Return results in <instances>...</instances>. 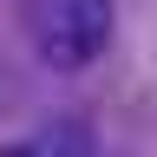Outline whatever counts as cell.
Segmentation results:
<instances>
[{
	"label": "cell",
	"mask_w": 157,
	"mask_h": 157,
	"mask_svg": "<svg viewBox=\"0 0 157 157\" xmlns=\"http://www.w3.org/2000/svg\"><path fill=\"white\" fill-rule=\"evenodd\" d=\"M7 157H98V137L85 118H52V124H39L26 144H13Z\"/></svg>",
	"instance_id": "cell-2"
},
{
	"label": "cell",
	"mask_w": 157,
	"mask_h": 157,
	"mask_svg": "<svg viewBox=\"0 0 157 157\" xmlns=\"http://www.w3.org/2000/svg\"><path fill=\"white\" fill-rule=\"evenodd\" d=\"M26 26H33V46L52 72H78L111 39V0H33Z\"/></svg>",
	"instance_id": "cell-1"
}]
</instances>
